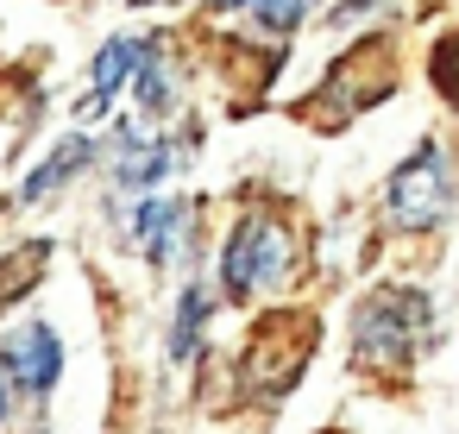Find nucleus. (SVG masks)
Returning a JSON list of instances; mask_svg holds the SVG:
<instances>
[{
    "label": "nucleus",
    "mask_w": 459,
    "mask_h": 434,
    "mask_svg": "<svg viewBox=\"0 0 459 434\" xmlns=\"http://www.w3.org/2000/svg\"><path fill=\"white\" fill-rule=\"evenodd\" d=\"M352 334H359V365L403 371V365L421 352V340H428V296L390 283V290H377V296L359 308Z\"/></svg>",
    "instance_id": "obj_1"
},
{
    "label": "nucleus",
    "mask_w": 459,
    "mask_h": 434,
    "mask_svg": "<svg viewBox=\"0 0 459 434\" xmlns=\"http://www.w3.org/2000/svg\"><path fill=\"white\" fill-rule=\"evenodd\" d=\"M0 365H7V378H13V384H26V390H51V384H57V371H64V346H57V334H51V327H26L20 340H7Z\"/></svg>",
    "instance_id": "obj_6"
},
{
    "label": "nucleus",
    "mask_w": 459,
    "mask_h": 434,
    "mask_svg": "<svg viewBox=\"0 0 459 434\" xmlns=\"http://www.w3.org/2000/svg\"><path fill=\"white\" fill-rule=\"evenodd\" d=\"M390 82H396V51H390L384 39L352 45V51L327 70V82H321V108L308 101L302 114H308L315 126H346L365 101H384V95H390Z\"/></svg>",
    "instance_id": "obj_3"
},
{
    "label": "nucleus",
    "mask_w": 459,
    "mask_h": 434,
    "mask_svg": "<svg viewBox=\"0 0 459 434\" xmlns=\"http://www.w3.org/2000/svg\"><path fill=\"white\" fill-rule=\"evenodd\" d=\"M195 334H202V290H183L177 334H170V359H189V352H195Z\"/></svg>",
    "instance_id": "obj_15"
},
{
    "label": "nucleus",
    "mask_w": 459,
    "mask_h": 434,
    "mask_svg": "<svg viewBox=\"0 0 459 434\" xmlns=\"http://www.w3.org/2000/svg\"><path fill=\"white\" fill-rule=\"evenodd\" d=\"M82 164H89V139H70V145H57V152H51V158H45V164H39V170L26 177L20 202H26V208H32V202H45V195H51L57 183H70V177H76Z\"/></svg>",
    "instance_id": "obj_9"
},
{
    "label": "nucleus",
    "mask_w": 459,
    "mask_h": 434,
    "mask_svg": "<svg viewBox=\"0 0 459 434\" xmlns=\"http://www.w3.org/2000/svg\"><path fill=\"white\" fill-rule=\"evenodd\" d=\"M139 233H145V258L164 265V258L177 252V233H183V202H145Z\"/></svg>",
    "instance_id": "obj_10"
},
{
    "label": "nucleus",
    "mask_w": 459,
    "mask_h": 434,
    "mask_svg": "<svg viewBox=\"0 0 459 434\" xmlns=\"http://www.w3.org/2000/svg\"><path fill=\"white\" fill-rule=\"evenodd\" d=\"M277 271H283V233H277V221H264V214L239 221V233H233L227 252H221V283H227V296H252V290H264Z\"/></svg>",
    "instance_id": "obj_4"
},
{
    "label": "nucleus",
    "mask_w": 459,
    "mask_h": 434,
    "mask_svg": "<svg viewBox=\"0 0 459 434\" xmlns=\"http://www.w3.org/2000/svg\"><path fill=\"white\" fill-rule=\"evenodd\" d=\"M45 265H51V239H26L20 252L0 258V308L20 302V296H32L39 277H45Z\"/></svg>",
    "instance_id": "obj_7"
},
{
    "label": "nucleus",
    "mask_w": 459,
    "mask_h": 434,
    "mask_svg": "<svg viewBox=\"0 0 459 434\" xmlns=\"http://www.w3.org/2000/svg\"><path fill=\"white\" fill-rule=\"evenodd\" d=\"M428 76H434V89H440L446 101H459V32H446V39L434 45V57H428Z\"/></svg>",
    "instance_id": "obj_14"
},
{
    "label": "nucleus",
    "mask_w": 459,
    "mask_h": 434,
    "mask_svg": "<svg viewBox=\"0 0 459 434\" xmlns=\"http://www.w3.org/2000/svg\"><path fill=\"white\" fill-rule=\"evenodd\" d=\"M13 409V378H7V365H0V415Z\"/></svg>",
    "instance_id": "obj_16"
},
{
    "label": "nucleus",
    "mask_w": 459,
    "mask_h": 434,
    "mask_svg": "<svg viewBox=\"0 0 459 434\" xmlns=\"http://www.w3.org/2000/svg\"><path fill=\"white\" fill-rule=\"evenodd\" d=\"M139 51H145V39H114V45H101V57H95V95H89V114H95V108H108V101H114V89H126V82H133Z\"/></svg>",
    "instance_id": "obj_8"
},
{
    "label": "nucleus",
    "mask_w": 459,
    "mask_h": 434,
    "mask_svg": "<svg viewBox=\"0 0 459 434\" xmlns=\"http://www.w3.org/2000/svg\"><path fill=\"white\" fill-rule=\"evenodd\" d=\"M126 7H158V0H126Z\"/></svg>",
    "instance_id": "obj_17"
},
{
    "label": "nucleus",
    "mask_w": 459,
    "mask_h": 434,
    "mask_svg": "<svg viewBox=\"0 0 459 434\" xmlns=\"http://www.w3.org/2000/svg\"><path fill=\"white\" fill-rule=\"evenodd\" d=\"M315 340H321V321H315L308 308H271V315L252 327V346H246V384L264 390V396L296 390L302 365L315 359Z\"/></svg>",
    "instance_id": "obj_2"
},
{
    "label": "nucleus",
    "mask_w": 459,
    "mask_h": 434,
    "mask_svg": "<svg viewBox=\"0 0 459 434\" xmlns=\"http://www.w3.org/2000/svg\"><path fill=\"white\" fill-rule=\"evenodd\" d=\"M221 13H252L271 32H296L302 26V0H214Z\"/></svg>",
    "instance_id": "obj_11"
},
{
    "label": "nucleus",
    "mask_w": 459,
    "mask_h": 434,
    "mask_svg": "<svg viewBox=\"0 0 459 434\" xmlns=\"http://www.w3.org/2000/svg\"><path fill=\"white\" fill-rule=\"evenodd\" d=\"M164 170H170L164 139H158V145H145V152H126V158H120V183H126V189H139V183H152V177H164Z\"/></svg>",
    "instance_id": "obj_13"
},
{
    "label": "nucleus",
    "mask_w": 459,
    "mask_h": 434,
    "mask_svg": "<svg viewBox=\"0 0 459 434\" xmlns=\"http://www.w3.org/2000/svg\"><path fill=\"white\" fill-rule=\"evenodd\" d=\"M133 76H139V101H145V114H164V108H170V70L158 64V45L139 51Z\"/></svg>",
    "instance_id": "obj_12"
},
{
    "label": "nucleus",
    "mask_w": 459,
    "mask_h": 434,
    "mask_svg": "<svg viewBox=\"0 0 459 434\" xmlns=\"http://www.w3.org/2000/svg\"><path fill=\"white\" fill-rule=\"evenodd\" d=\"M446 202H453V189H446V158H440V145H421V152L390 177V214H396L403 227H434V221L446 214Z\"/></svg>",
    "instance_id": "obj_5"
}]
</instances>
